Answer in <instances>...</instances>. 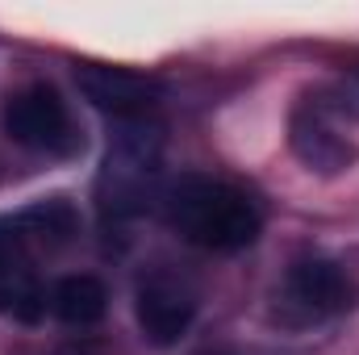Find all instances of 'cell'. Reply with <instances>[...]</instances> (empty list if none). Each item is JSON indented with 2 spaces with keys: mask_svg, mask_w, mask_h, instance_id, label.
<instances>
[{
  "mask_svg": "<svg viewBox=\"0 0 359 355\" xmlns=\"http://www.w3.org/2000/svg\"><path fill=\"white\" fill-rule=\"evenodd\" d=\"M355 280L334 264V260H301V264L288 267L284 276V309H297L305 322H318V318H334V314H347L355 305Z\"/></svg>",
  "mask_w": 359,
  "mask_h": 355,
  "instance_id": "5",
  "label": "cell"
},
{
  "mask_svg": "<svg viewBox=\"0 0 359 355\" xmlns=\"http://www.w3.org/2000/svg\"><path fill=\"white\" fill-rule=\"evenodd\" d=\"M159 168H163V134L159 126L147 121H117V134L104 155L100 172V213L109 222L138 217L159 188Z\"/></svg>",
  "mask_w": 359,
  "mask_h": 355,
  "instance_id": "2",
  "label": "cell"
},
{
  "mask_svg": "<svg viewBox=\"0 0 359 355\" xmlns=\"http://www.w3.org/2000/svg\"><path fill=\"white\" fill-rule=\"evenodd\" d=\"M4 134L38 155H72L80 151V134L72 121L67 100L50 84H29V88L13 92L4 105Z\"/></svg>",
  "mask_w": 359,
  "mask_h": 355,
  "instance_id": "3",
  "label": "cell"
},
{
  "mask_svg": "<svg viewBox=\"0 0 359 355\" xmlns=\"http://www.w3.org/2000/svg\"><path fill=\"white\" fill-rule=\"evenodd\" d=\"M134 318H138V330L147 343L155 347H176L180 339L188 335L192 318H196V293L168 276V272H155L138 284V297H134Z\"/></svg>",
  "mask_w": 359,
  "mask_h": 355,
  "instance_id": "6",
  "label": "cell"
},
{
  "mask_svg": "<svg viewBox=\"0 0 359 355\" xmlns=\"http://www.w3.org/2000/svg\"><path fill=\"white\" fill-rule=\"evenodd\" d=\"M288 147L318 176H339V172L355 168L359 159L355 142L343 134V126L334 121L326 100H301L292 109V117H288Z\"/></svg>",
  "mask_w": 359,
  "mask_h": 355,
  "instance_id": "4",
  "label": "cell"
},
{
  "mask_svg": "<svg viewBox=\"0 0 359 355\" xmlns=\"http://www.w3.org/2000/svg\"><path fill=\"white\" fill-rule=\"evenodd\" d=\"M76 84L96 105L100 113H109L113 121H147L159 105L163 88L130 67H109V63H84L76 72Z\"/></svg>",
  "mask_w": 359,
  "mask_h": 355,
  "instance_id": "7",
  "label": "cell"
},
{
  "mask_svg": "<svg viewBox=\"0 0 359 355\" xmlns=\"http://www.w3.org/2000/svg\"><path fill=\"white\" fill-rule=\"evenodd\" d=\"M163 213L184 243L222 255L251 247L264 230V217L243 188L201 172H184L172 180V188L163 192Z\"/></svg>",
  "mask_w": 359,
  "mask_h": 355,
  "instance_id": "1",
  "label": "cell"
},
{
  "mask_svg": "<svg viewBox=\"0 0 359 355\" xmlns=\"http://www.w3.org/2000/svg\"><path fill=\"white\" fill-rule=\"evenodd\" d=\"M50 309L67 326H96L109 309V288L96 276H63L50 293Z\"/></svg>",
  "mask_w": 359,
  "mask_h": 355,
  "instance_id": "10",
  "label": "cell"
},
{
  "mask_svg": "<svg viewBox=\"0 0 359 355\" xmlns=\"http://www.w3.org/2000/svg\"><path fill=\"white\" fill-rule=\"evenodd\" d=\"M8 234L21 247H34V251H63L80 234V213H76V205L67 196L34 201L29 209H21L8 222Z\"/></svg>",
  "mask_w": 359,
  "mask_h": 355,
  "instance_id": "9",
  "label": "cell"
},
{
  "mask_svg": "<svg viewBox=\"0 0 359 355\" xmlns=\"http://www.w3.org/2000/svg\"><path fill=\"white\" fill-rule=\"evenodd\" d=\"M0 239H4V226H0Z\"/></svg>",
  "mask_w": 359,
  "mask_h": 355,
  "instance_id": "11",
  "label": "cell"
},
{
  "mask_svg": "<svg viewBox=\"0 0 359 355\" xmlns=\"http://www.w3.org/2000/svg\"><path fill=\"white\" fill-rule=\"evenodd\" d=\"M0 314L25 326H38L46 318V288L25 260V247L8 234V226L0 239Z\"/></svg>",
  "mask_w": 359,
  "mask_h": 355,
  "instance_id": "8",
  "label": "cell"
}]
</instances>
